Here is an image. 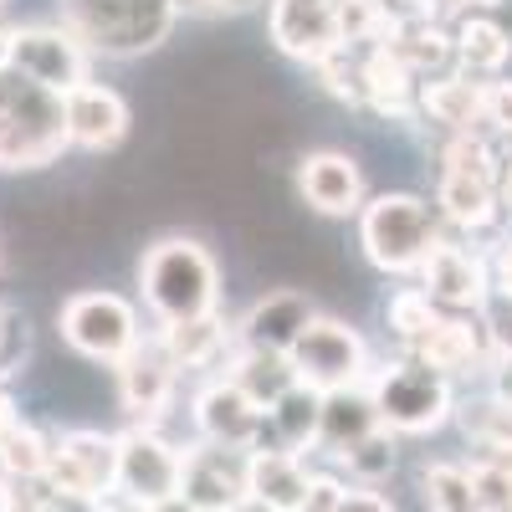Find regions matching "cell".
<instances>
[{"label":"cell","mask_w":512,"mask_h":512,"mask_svg":"<svg viewBox=\"0 0 512 512\" xmlns=\"http://www.w3.org/2000/svg\"><path fill=\"white\" fill-rule=\"evenodd\" d=\"M139 292L159 328L221 313V262L195 236H164L139 256Z\"/></svg>","instance_id":"6da1fadb"},{"label":"cell","mask_w":512,"mask_h":512,"mask_svg":"<svg viewBox=\"0 0 512 512\" xmlns=\"http://www.w3.org/2000/svg\"><path fill=\"white\" fill-rule=\"evenodd\" d=\"M441 241H446L441 210L410 190H384L359 210V246L369 267H379L384 277H420V267L431 262Z\"/></svg>","instance_id":"7a4b0ae2"},{"label":"cell","mask_w":512,"mask_h":512,"mask_svg":"<svg viewBox=\"0 0 512 512\" xmlns=\"http://www.w3.org/2000/svg\"><path fill=\"white\" fill-rule=\"evenodd\" d=\"M57 21L93 57H149L159 52L180 21L175 0H57Z\"/></svg>","instance_id":"3957f363"},{"label":"cell","mask_w":512,"mask_h":512,"mask_svg":"<svg viewBox=\"0 0 512 512\" xmlns=\"http://www.w3.org/2000/svg\"><path fill=\"white\" fill-rule=\"evenodd\" d=\"M67 154V128H62V98L26 82L21 72L0 67V169L26 175L47 169Z\"/></svg>","instance_id":"277c9868"},{"label":"cell","mask_w":512,"mask_h":512,"mask_svg":"<svg viewBox=\"0 0 512 512\" xmlns=\"http://www.w3.org/2000/svg\"><path fill=\"white\" fill-rule=\"evenodd\" d=\"M369 400L379 410V425L390 436H431L456 415L451 379L415 354H400L369 374Z\"/></svg>","instance_id":"5b68a950"},{"label":"cell","mask_w":512,"mask_h":512,"mask_svg":"<svg viewBox=\"0 0 512 512\" xmlns=\"http://www.w3.org/2000/svg\"><path fill=\"white\" fill-rule=\"evenodd\" d=\"M57 333H62V344H67L77 359L103 364V369H118L128 354L144 344L139 308L128 303L123 292H108V287H82V292H72L67 303L57 308Z\"/></svg>","instance_id":"8992f818"},{"label":"cell","mask_w":512,"mask_h":512,"mask_svg":"<svg viewBox=\"0 0 512 512\" xmlns=\"http://www.w3.org/2000/svg\"><path fill=\"white\" fill-rule=\"evenodd\" d=\"M497 169L502 159L482 134H451L441 149V185H436V210L446 231H487L497 216Z\"/></svg>","instance_id":"52a82bcc"},{"label":"cell","mask_w":512,"mask_h":512,"mask_svg":"<svg viewBox=\"0 0 512 512\" xmlns=\"http://www.w3.org/2000/svg\"><path fill=\"white\" fill-rule=\"evenodd\" d=\"M297 384H308V390L318 395H338V390H359V384H369L374 374V354L364 344V333L344 318H333V313H318L303 338L292 344L287 354Z\"/></svg>","instance_id":"ba28073f"},{"label":"cell","mask_w":512,"mask_h":512,"mask_svg":"<svg viewBox=\"0 0 512 512\" xmlns=\"http://www.w3.org/2000/svg\"><path fill=\"white\" fill-rule=\"evenodd\" d=\"M6 67L21 72L26 82H36V88L57 93V98H67L72 88H82V82H93V52L82 47L62 21L16 26L11 41H6Z\"/></svg>","instance_id":"9c48e42d"},{"label":"cell","mask_w":512,"mask_h":512,"mask_svg":"<svg viewBox=\"0 0 512 512\" xmlns=\"http://www.w3.org/2000/svg\"><path fill=\"white\" fill-rule=\"evenodd\" d=\"M180 477H185V451L159 425H128V431H118V497L154 512L180 497Z\"/></svg>","instance_id":"30bf717a"},{"label":"cell","mask_w":512,"mask_h":512,"mask_svg":"<svg viewBox=\"0 0 512 512\" xmlns=\"http://www.w3.org/2000/svg\"><path fill=\"white\" fill-rule=\"evenodd\" d=\"M267 36L287 62L318 67L344 52V0H267Z\"/></svg>","instance_id":"8fae6325"},{"label":"cell","mask_w":512,"mask_h":512,"mask_svg":"<svg viewBox=\"0 0 512 512\" xmlns=\"http://www.w3.org/2000/svg\"><path fill=\"white\" fill-rule=\"evenodd\" d=\"M420 292L431 297L441 313H461V318H482L492 303V262L472 246L441 241L431 251V262L420 267Z\"/></svg>","instance_id":"7c38bea8"},{"label":"cell","mask_w":512,"mask_h":512,"mask_svg":"<svg viewBox=\"0 0 512 512\" xmlns=\"http://www.w3.org/2000/svg\"><path fill=\"white\" fill-rule=\"evenodd\" d=\"M195 431L205 446H226V451H256L262 441V425L267 410L256 405L231 374H210L200 390H195Z\"/></svg>","instance_id":"4fadbf2b"},{"label":"cell","mask_w":512,"mask_h":512,"mask_svg":"<svg viewBox=\"0 0 512 512\" xmlns=\"http://www.w3.org/2000/svg\"><path fill=\"white\" fill-rule=\"evenodd\" d=\"M47 487L77 497H113L118 492V436L103 431H62L52 436Z\"/></svg>","instance_id":"5bb4252c"},{"label":"cell","mask_w":512,"mask_h":512,"mask_svg":"<svg viewBox=\"0 0 512 512\" xmlns=\"http://www.w3.org/2000/svg\"><path fill=\"white\" fill-rule=\"evenodd\" d=\"M292 185H297V195H303V205L313 216H328V221H349L369 205L364 169L344 149H308L292 169Z\"/></svg>","instance_id":"9a60e30c"},{"label":"cell","mask_w":512,"mask_h":512,"mask_svg":"<svg viewBox=\"0 0 512 512\" xmlns=\"http://www.w3.org/2000/svg\"><path fill=\"white\" fill-rule=\"evenodd\" d=\"M118 405L128 410L134 425H159L175 405L180 390V364L169 359V349L159 344V333H144V344L128 354L118 369Z\"/></svg>","instance_id":"2e32d148"},{"label":"cell","mask_w":512,"mask_h":512,"mask_svg":"<svg viewBox=\"0 0 512 512\" xmlns=\"http://www.w3.org/2000/svg\"><path fill=\"white\" fill-rule=\"evenodd\" d=\"M318 318V303L313 292L303 287H277V292H262L256 303L231 323L236 328V349H251V354H292V344L303 338V328Z\"/></svg>","instance_id":"e0dca14e"},{"label":"cell","mask_w":512,"mask_h":512,"mask_svg":"<svg viewBox=\"0 0 512 512\" xmlns=\"http://www.w3.org/2000/svg\"><path fill=\"white\" fill-rule=\"evenodd\" d=\"M128 113L123 93L108 82H82L62 98V128H67V149H88V154H108L128 139Z\"/></svg>","instance_id":"ac0fdd59"},{"label":"cell","mask_w":512,"mask_h":512,"mask_svg":"<svg viewBox=\"0 0 512 512\" xmlns=\"http://www.w3.org/2000/svg\"><path fill=\"white\" fill-rule=\"evenodd\" d=\"M246 456L251 451H226L195 441L185 451V477H180V502L190 512H231L246 502Z\"/></svg>","instance_id":"d6986e66"},{"label":"cell","mask_w":512,"mask_h":512,"mask_svg":"<svg viewBox=\"0 0 512 512\" xmlns=\"http://www.w3.org/2000/svg\"><path fill=\"white\" fill-rule=\"evenodd\" d=\"M451 57H456V72L472 77V82L507 77L512 41H507L497 11H466V16H456L451 21Z\"/></svg>","instance_id":"ffe728a7"},{"label":"cell","mask_w":512,"mask_h":512,"mask_svg":"<svg viewBox=\"0 0 512 512\" xmlns=\"http://www.w3.org/2000/svg\"><path fill=\"white\" fill-rule=\"evenodd\" d=\"M313 487V466L308 456L292 451H251L246 456V497H256L272 512H303Z\"/></svg>","instance_id":"44dd1931"},{"label":"cell","mask_w":512,"mask_h":512,"mask_svg":"<svg viewBox=\"0 0 512 512\" xmlns=\"http://www.w3.org/2000/svg\"><path fill=\"white\" fill-rule=\"evenodd\" d=\"M159 344L169 349V359L180 364V374H226L231 354H236V328L210 313L195 323H175V328H159Z\"/></svg>","instance_id":"7402d4cb"},{"label":"cell","mask_w":512,"mask_h":512,"mask_svg":"<svg viewBox=\"0 0 512 512\" xmlns=\"http://www.w3.org/2000/svg\"><path fill=\"white\" fill-rule=\"evenodd\" d=\"M415 359L431 364V369H441L446 379H451V374H472V369H482V364L492 359V338H487V328H482L477 318L441 313V323L425 333V344L415 349Z\"/></svg>","instance_id":"603a6c76"},{"label":"cell","mask_w":512,"mask_h":512,"mask_svg":"<svg viewBox=\"0 0 512 512\" xmlns=\"http://www.w3.org/2000/svg\"><path fill=\"white\" fill-rule=\"evenodd\" d=\"M318 431H323V395L297 384L287 390L272 410H267V425H262V441L256 451H292V456H308L318 446Z\"/></svg>","instance_id":"cb8c5ba5"},{"label":"cell","mask_w":512,"mask_h":512,"mask_svg":"<svg viewBox=\"0 0 512 512\" xmlns=\"http://www.w3.org/2000/svg\"><path fill=\"white\" fill-rule=\"evenodd\" d=\"M431 123L451 128V134H477L482 128V82L461 77V72H446L436 82H420V108Z\"/></svg>","instance_id":"d4e9b609"},{"label":"cell","mask_w":512,"mask_h":512,"mask_svg":"<svg viewBox=\"0 0 512 512\" xmlns=\"http://www.w3.org/2000/svg\"><path fill=\"white\" fill-rule=\"evenodd\" d=\"M379 431V410L369 400V384L359 390H338V395H323V431H318V446L328 456H344L349 446H359L364 436Z\"/></svg>","instance_id":"484cf974"},{"label":"cell","mask_w":512,"mask_h":512,"mask_svg":"<svg viewBox=\"0 0 512 512\" xmlns=\"http://www.w3.org/2000/svg\"><path fill=\"white\" fill-rule=\"evenodd\" d=\"M226 374H231L262 410H272L287 390H297V374H292L287 354H251V349H236L231 364H226Z\"/></svg>","instance_id":"4316f807"},{"label":"cell","mask_w":512,"mask_h":512,"mask_svg":"<svg viewBox=\"0 0 512 512\" xmlns=\"http://www.w3.org/2000/svg\"><path fill=\"white\" fill-rule=\"evenodd\" d=\"M47 461H52V436H41L31 420H16L0 436V477L16 482H47Z\"/></svg>","instance_id":"83f0119b"},{"label":"cell","mask_w":512,"mask_h":512,"mask_svg":"<svg viewBox=\"0 0 512 512\" xmlns=\"http://www.w3.org/2000/svg\"><path fill=\"white\" fill-rule=\"evenodd\" d=\"M333 461L344 466L349 487H379L384 477H395V466H400V436H390L379 425L374 436H364L359 446H349L344 456H333Z\"/></svg>","instance_id":"f1b7e54d"},{"label":"cell","mask_w":512,"mask_h":512,"mask_svg":"<svg viewBox=\"0 0 512 512\" xmlns=\"http://www.w3.org/2000/svg\"><path fill=\"white\" fill-rule=\"evenodd\" d=\"M384 323H390V333L400 338V349L415 354L425 344V333L441 323V308L420 287H400V292H390V303H384Z\"/></svg>","instance_id":"f546056e"},{"label":"cell","mask_w":512,"mask_h":512,"mask_svg":"<svg viewBox=\"0 0 512 512\" xmlns=\"http://www.w3.org/2000/svg\"><path fill=\"white\" fill-rule=\"evenodd\" d=\"M420 492L431 512H477V492H472V466L456 461H431L420 472Z\"/></svg>","instance_id":"4dcf8cb0"},{"label":"cell","mask_w":512,"mask_h":512,"mask_svg":"<svg viewBox=\"0 0 512 512\" xmlns=\"http://www.w3.org/2000/svg\"><path fill=\"white\" fill-rule=\"evenodd\" d=\"M461 425H466V436H472L482 451H502L512 456V400L492 395L472 410H461Z\"/></svg>","instance_id":"1f68e13d"},{"label":"cell","mask_w":512,"mask_h":512,"mask_svg":"<svg viewBox=\"0 0 512 512\" xmlns=\"http://www.w3.org/2000/svg\"><path fill=\"white\" fill-rule=\"evenodd\" d=\"M26 349H31L26 313H16V308H0V384H6V379L26 364Z\"/></svg>","instance_id":"d6a6232c"},{"label":"cell","mask_w":512,"mask_h":512,"mask_svg":"<svg viewBox=\"0 0 512 512\" xmlns=\"http://www.w3.org/2000/svg\"><path fill=\"white\" fill-rule=\"evenodd\" d=\"M482 128H492V134H512V77L482 82Z\"/></svg>","instance_id":"836d02e7"},{"label":"cell","mask_w":512,"mask_h":512,"mask_svg":"<svg viewBox=\"0 0 512 512\" xmlns=\"http://www.w3.org/2000/svg\"><path fill=\"white\" fill-rule=\"evenodd\" d=\"M338 512H395V502L384 497V492H374V487H344Z\"/></svg>","instance_id":"e575fe53"},{"label":"cell","mask_w":512,"mask_h":512,"mask_svg":"<svg viewBox=\"0 0 512 512\" xmlns=\"http://www.w3.org/2000/svg\"><path fill=\"white\" fill-rule=\"evenodd\" d=\"M185 16H226V11H246L256 0H175Z\"/></svg>","instance_id":"d590c367"},{"label":"cell","mask_w":512,"mask_h":512,"mask_svg":"<svg viewBox=\"0 0 512 512\" xmlns=\"http://www.w3.org/2000/svg\"><path fill=\"white\" fill-rule=\"evenodd\" d=\"M492 287L502 292V303H512V241H502L492 256Z\"/></svg>","instance_id":"8d00e7d4"},{"label":"cell","mask_w":512,"mask_h":512,"mask_svg":"<svg viewBox=\"0 0 512 512\" xmlns=\"http://www.w3.org/2000/svg\"><path fill=\"white\" fill-rule=\"evenodd\" d=\"M108 497H77V492H52L47 497V512H103Z\"/></svg>","instance_id":"74e56055"},{"label":"cell","mask_w":512,"mask_h":512,"mask_svg":"<svg viewBox=\"0 0 512 512\" xmlns=\"http://www.w3.org/2000/svg\"><path fill=\"white\" fill-rule=\"evenodd\" d=\"M497 216L512 221V159H502V169H497Z\"/></svg>","instance_id":"f35d334b"},{"label":"cell","mask_w":512,"mask_h":512,"mask_svg":"<svg viewBox=\"0 0 512 512\" xmlns=\"http://www.w3.org/2000/svg\"><path fill=\"white\" fill-rule=\"evenodd\" d=\"M21 420V410H16V400H11V390H6V384H0V436H6L11 431V425Z\"/></svg>","instance_id":"ab89813d"},{"label":"cell","mask_w":512,"mask_h":512,"mask_svg":"<svg viewBox=\"0 0 512 512\" xmlns=\"http://www.w3.org/2000/svg\"><path fill=\"white\" fill-rule=\"evenodd\" d=\"M497 0H441V11L446 16H466V11H492Z\"/></svg>","instance_id":"60d3db41"},{"label":"cell","mask_w":512,"mask_h":512,"mask_svg":"<svg viewBox=\"0 0 512 512\" xmlns=\"http://www.w3.org/2000/svg\"><path fill=\"white\" fill-rule=\"evenodd\" d=\"M497 21H502V31H507V41H512V0H497Z\"/></svg>","instance_id":"b9f144b4"},{"label":"cell","mask_w":512,"mask_h":512,"mask_svg":"<svg viewBox=\"0 0 512 512\" xmlns=\"http://www.w3.org/2000/svg\"><path fill=\"white\" fill-rule=\"evenodd\" d=\"M231 512H272V507H262V502H256V497H246V502H236Z\"/></svg>","instance_id":"7bdbcfd3"},{"label":"cell","mask_w":512,"mask_h":512,"mask_svg":"<svg viewBox=\"0 0 512 512\" xmlns=\"http://www.w3.org/2000/svg\"><path fill=\"white\" fill-rule=\"evenodd\" d=\"M6 256H11V246H6V226H0V272H6Z\"/></svg>","instance_id":"ee69618b"},{"label":"cell","mask_w":512,"mask_h":512,"mask_svg":"<svg viewBox=\"0 0 512 512\" xmlns=\"http://www.w3.org/2000/svg\"><path fill=\"white\" fill-rule=\"evenodd\" d=\"M6 41H11V31H0V67H6Z\"/></svg>","instance_id":"f6af8a7d"},{"label":"cell","mask_w":512,"mask_h":512,"mask_svg":"<svg viewBox=\"0 0 512 512\" xmlns=\"http://www.w3.org/2000/svg\"><path fill=\"white\" fill-rule=\"evenodd\" d=\"M0 6H6V0H0Z\"/></svg>","instance_id":"bcb514c9"},{"label":"cell","mask_w":512,"mask_h":512,"mask_svg":"<svg viewBox=\"0 0 512 512\" xmlns=\"http://www.w3.org/2000/svg\"><path fill=\"white\" fill-rule=\"evenodd\" d=\"M507 512H512V507H507Z\"/></svg>","instance_id":"7dc6e473"}]
</instances>
